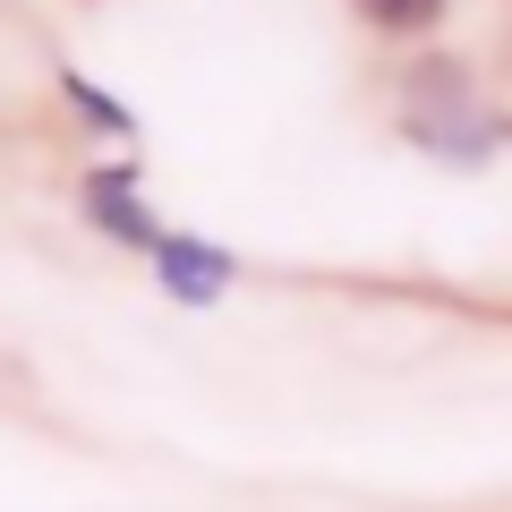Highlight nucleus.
<instances>
[{
    "label": "nucleus",
    "mask_w": 512,
    "mask_h": 512,
    "mask_svg": "<svg viewBox=\"0 0 512 512\" xmlns=\"http://www.w3.org/2000/svg\"><path fill=\"white\" fill-rule=\"evenodd\" d=\"M146 265H154V282H163L180 308H214V299L231 291V274H239L231 248H214V239H188V231H163Z\"/></svg>",
    "instance_id": "obj_1"
},
{
    "label": "nucleus",
    "mask_w": 512,
    "mask_h": 512,
    "mask_svg": "<svg viewBox=\"0 0 512 512\" xmlns=\"http://www.w3.org/2000/svg\"><path fill=\"white\" fill-rule=\"evenodd\" d=\"M77 205H86V222H94L103 239H120V248H137V256H154V239H163V222H154L146 205H137V171H128V163L86 171Z\"/></svg>",
    "instance_id": "obj_2"
},
{
    "label": "nucleus",
    "mask_w": 512,
    "mask_h": 512,
    "mask_svg": "<svg viewBox=\"0 0 512 512\" xmlns=\"http://www.w3.org/2000/svg\"><path fill=\"white\" fill-rule=\"evenodd\" d=\"M478 111L461 103V111H410V137H419V146H436V154H453V163H478V154L495 146V137H478Z\"/></svg>",
    "instance_id": "obj_3"
},
{
    "label": "nucleus",
    "mask_w": 512,
    "mask_h": 512,
    "mask_svg": "<svg viewBox=\"0 0 512 512\" xmlns=\"http://www.w3.org/2000/svg\"><path fill=\"white\" fill-rule=\"evenodd\" d=\"M60 94H69V103H77V111H86V120H94V128H103V137H137V111H128V103H111V94H103V86H94V77H86V69H60Z\"/></svg>",
    "instance_id": "obj_4"
},
{
    "label": "nucleus",
    "mask_w": 512,
    "mask_h": 512,
    "mask_svg": "<svg viewBox=\"0 0 512 512\" xmlns=\"http://www.w3.org/2000/svg\"><path fill=\"white\" fill-rule=\"evenodd\" d=\"M359 9H367L376 26H393V35H419V26H436L444 0H359Z\"/></svg>",
    "instance_id": "obj_5"
}]
</instances>
